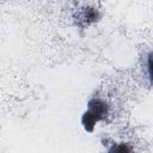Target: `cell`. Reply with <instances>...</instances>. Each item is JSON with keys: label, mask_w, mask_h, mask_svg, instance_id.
<instances>
[{"label": "cell", "mask_w": 153, "mask_h": 153, "mask_svg": "<svg viewBox=\"0 0 153 153\" xmlns=\"http://www.w3.org/2000/svg\"><path fill=\"white\" fill-rule=\"evenodd\" d=\"M108 114L106 103L99 98H93L88 102V109L82 116V124L87 130H92V128L105 117Z\"/></svg>", "instance_id": "cell-1"}, {"label": "cell", "mask_w": 153, "mask_h": 153, "mask_svg": "<svg viewBox=\"0 0 153 153\" xmlns=\"http://www.w3.org/2000/svg\"><path fill=\"white\" fill-rule=\"evenodd\" d=\"M108 153H133V152L131 148L123 142L121 143L111 142L110 145H108Z\"/></svg>", "instance_id": "cell-2"}]
</instances>
